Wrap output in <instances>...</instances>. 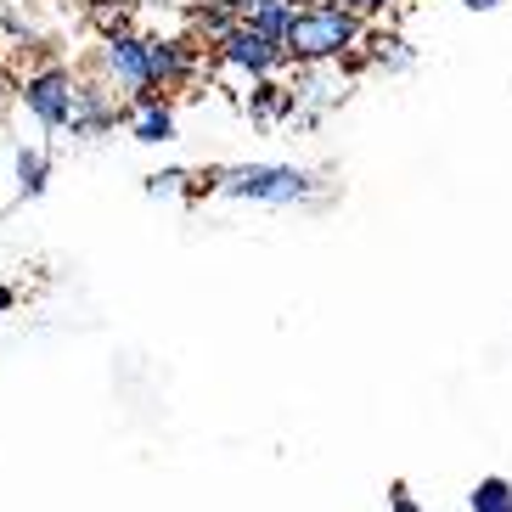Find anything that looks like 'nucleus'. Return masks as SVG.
<instances>
[{"label": "nucleus", "instance_id": "423d86ee", "mask_svg": "<svg viewBox=\"0 0 512 512\" xmlns=\"http://www.w3.org/2000/svg\"><path fill=\"white\" fill-rule=\"evenodd\" d=\"M147 68L158 91H186L197 74H203V46L192 34H147Z\"/></svg>", "mask_w": 512, "mask_h": 512}, {"label": "nucleus", "instance_id": "9b49d317", "mask_svg": "<svg viewBox=\"0 0 512 512\" xmlns=\"http://www.w3.org/2000/svg\"><path fill=\"white\" fill-rule=\"evenodd\" d=\"M237 0H203V6H192V40H220L226 29H237Z\"/></svg>", "mask_w": 512, "mask_h": 512}, {"label": "nucleus", "instance_id": "6e6552de", "mask_svg": "<svg viewBox=\"0 0 512 512\" xmlns=\"http://www.w3.org/2000/svg\"><path fill=\"white\" fill-rule=\"evenodd\" d=\"M293 0H237V17L248 23L254 34H265V40H276L282 46L287 40V29H293Z\"/></svg>", "mask_w": 512, "mask_h": 512}, {"label": "nucleus", "instance_id": "39448f33", "mask_svg": "<svg viewBox=\"0 0 512 512\" xmlns=\"http://www.w3.org/2000/svg\"><path fill=\"white\" fill-rule=\"evenodd\" d=\"M17 102L29 107V119L40 124V130H68V113H74V68H62V62L34 68V74L17 85Z\"/></svg>", "mask_w": 512, "mask_h": 512}, {"label": "nucleus", "instance_id": "20e7f679", "mask_svg": "<svg viewBox=\"0 0 512 512\" xmlns=\"http://www.w3.org/2000/svg\"><path fill=\"white\" fill-rule=\"evenodd\" d=\"M209 46H214V62H220L226 74H242L248 85H254V79H276L282 68H293V62H287V51L276 46V40H265V34H254L248 23L226 29L220 40H209Z\"/></svg>", "mask_w": 512, "mask_h": 512}, {"label": "nucleus", "instance_id": "1a4fd4ad", "mask_svg": "<svg viewBox=\"0 0 512 512\" xmlns=\"http://www.w3.org/2000/svg\"><path fill=\"white\" fill-rule=\"evenodd\" d=\"M136 119H130V136L141 141V147H164V141H175V107H169V96H158V102L147 107H130Z\"/></svg>", "mask_w": 512, "mask_h": 512}, {"label": "nucleus", "instance_id": "f257e3e1", "mask_svg": "<svg viewBox=\"0 0 512 512\" xmlns=\"http://www.w3.org/2000/svg\"><path fill=\"white\" fill-rule=\"evenodd\" d=\"M366 46V17L344 12L338 0H321V6H299L293 12V29H287L282 51L293 68H316V62H344L349 51Z\"/></svg>", "mask_w": 512, "mask_h": 512}, {"label": "nucleus", "instance_id": "a211bd4d", "mask_svg": "<svg viewBox=\"0 0 512 512\" xmlns=\"http://www.w3.org/2000/svg\"><path fill=\"white\" fill-rule=\"evenodd\" d=\"M389 507H394V512H417V501H411L406 484H394V490H389Z\"/></svg>", "mask_w": 512, "mask_h": 512}, {"label": "nucleus", "instance_id": "412c9836", "mask_svg": "<svg viewBox=\"0 0 512 512\" xmlns=\"http://www.w3.org/2000/svg\"><path fill=\"white\" fill-rule=\"evenodd\" d=\"M293 6H321V0H293Z\"/></svg>", "mask_w": 512, "mask_h": 512}, {"label": "nucleus", "instance_id": "aec40b11", "mask_svg": "<svg viewBox=\"0 0 512 512\" xmlns=\"http://www.w3.org/2000/svg\"><path fill=\"white\" fill-rule=\"evenodd\" d=\"M462 6H467V12H496L501 0H462Z\"/></svg>", "mask_w": 512, "mask_h": 512}, {"label": "nucleus", "instance_id": "ddd939ff", "mask_svg": "<svg viewBox=\"0 0 512 512\" xmlns=\"http://www.w3.org/2000/svg\"><path fill=\"white\" fill-rule=\"evenodd\" d=\"M467 507L473 512H512V484L501 479V473H490V479L473 484V496H467Z\"/></svg>", "mask_w": 512, "mask_h": 512}, {"label": "nucleus", "instance_id": "f03ea898", "mask_svg": "<svg viewBox=\"0 0 512 512\" xmlns=\"http://www.w3.org/2000/svg\"><path fill=\"white\" fill-rule=\"evenodd\" d=\"M214 192L220 197H237V203H304V197L316 192V175L299 164H231L214 175Z\"/></svg>", "mask_w": 512, "mask_h": 512}, {"label": "nucleus", "instance_id": "dca6fc26", "mask_svg": "<svg viewBox=\"0 0 512 512\" xmlns=\"http://www.w3.org/2000/svg\"><path fill=\"white\" fill-rule=\"evenodd\" d=\"M186 192V169H158V175H147V197H175Z\"/></svg>", "mask_w": 512, "mask_h": 512}, {"label": "nucleus", "instance_id": "9d476101", "mask_svg": "<svg viewBox=\"0 0 512 512\" xmlns=\"http://www.w3.org/2000/svg\"><path fill=\"white\" fill-rule=\"evenodd\" d=\"M248 113L265 124V119H287V113H299V107H293V91H287L282 79H254V91H248Z\"/></svg>", "mask_w": 512, "mask_h": 512}, {"label": "nucleus", "instance_id": "7ed1b4c3", "mask_svg": "<svg viewBox=\"0 0 512 512\" xmlns=\"http://www.w3.org/2000/svg\"><path fill=\"white\" fill-rule=\"evenodd\" d=\"M96 68H102V85L113 91L119 107H147L164 96L152 85V68H147V34H136V29L107 34L102 51H96Z\"/></svg>", "mask_w": 512, "mask_h": 512}, {"label": "nucleus", "instance_id": "f3484780", "mask_svg": "<svg viewBox=\"0 0 512 512\" xmlns=\"http://www.w3.org/2000/svg\"><path fill=\"white\" fill-rule=\"evenodd\" d=\"M338 6L355 17H377V12H389V6H400V0H338Z\"/></svg>", "mask_w": 512, "mask_h": 512}, {"label": "nucleus", "instance_id": "f8f14e48", "mask_svg": "<svg viewBox=\"0 0 512 512\" xmlns=\"http://www.w3.org/2000/svg\"><path fill=\"white\" fill-rule=\"evenodd\" d=\"M46 186H51V158L40 147H17V192L46 197Z\"/></svg>", "mask_w": 512, "mask_h": 512}, {"label": "nucleus", "instance_id": "2eb2a0df", "mask_svg": "<svg viewBox=\"0 0 512 512\" xmlns=\"http://www.w3.org/2000/svg\"><path fill=\"white\" fill-rule=\"evenodd\" d=\"M372 62L377 68H411V46L400 34H377L372 40Z\"/></svg>", "mask_w": 512, "mask_h": 512}, {"label": "nucleus", "instance_id": "6ab92c4d", "mask_svg": "<svg viewBox=\"0 0 512 512\" xmlns=\"http://www.w3.org/2000/svg\"><path fill=\"white\" fill-rule=\"evenodd\" d=\"M12 310H17V287L0 282V316H12Z\"/></svg>", "mask_w": 512, "mask_h": 512}, {"label": "nucleus", "instance_id": "0eeeda50", "mask_svg": "<svg viewBox=\"0 0 512 512\" xmlns=\"http://www.w3.org/2000/svg\"><path fill=\"white\" fill-rule=\"evenodd\" d=\"M119 124V102L107 85H91V79H74V113H68V136L74 141H102L113 136Z\"/></svg>", "mask_w": 512, "mask_h": 512}, {"label": "nucleus", "instance_id": "4468645a", "mask_svg": "<svg viewBox=\"0 0 512 512\" xmlns=\"http://www.w3.org/2000/svg\"><path fill=\"white\" fill-rule=\"evenodd\" d=\"M136 6H141V0H96V6H91V23L102 29V40H107V34H124V29H130V12H136Z\"/></svg>", "mask_w": 512, "mask_h": 512}]
</instances>
